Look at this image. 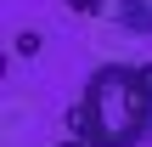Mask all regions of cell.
<instances>
[{
  "mask_svg": "<svg viewBox=\"0 0 152 147\" xmlns=\"http://www.w3.org/2000/svg\"><path fill=\"white\" fill-rule=\"evenodd\" d=\"M56 147H90V142H79V136H68V142H56Z\"/></svg>",
  "mask_w": 152,
  "mask_h": 147,
  "instance_id": "obj_5",
  "label": "cell"
},
{
  "mask_svg": "<svg viewBox=\"0 0 152 147\" xmlns=\"http://www.w3.org/2000/svg\"><path fill=\"white\" fill-rule=\"evenodd\" d=\"M141 91L152 96V62H141Z\"/></svg>",
  "mask_w": 152,
  "mask_h": 147,
  "instance_id": "obj_4",
  "label": "cell"
},
{
  "mask_svg": "<svg viewBox=\"0 0 152 147\" xmlns=\"http://www.w3.org/2000/svg\"><path fill=\"white\" fill-rule=\"evenodd\" d=\"M68 125L90 147H141L152 136V96L141 91V68H124V62L96 68L85 79Z\"/></svg>",
  "mask_w": 152,
  "mask_h": 147,
  "instance_id": "obj_1",
  "label": "cell"
},
{
  "mask_svg": "<svg viewBox=\"0 0 152 147\" xmlns=\"http://www.w3.org/2000/svg\"><path fill=\"white\" fill-rule=\"evenodd\" d=\"M96 17H113V23L130 28L135 40H147V34H152V0H102Z\"/></svg>",
  "mask_w": 152,
  "mask_h": 147,
  "instance_id": "obj_2",
  "label": "cell"
},
{
  "mask_svg": "<svg viewBox=\"0 0 152 147\" xmlns=\"http://www.w3.org/2000/svg\"><path fill=\"white\" fill-rule=\"evenodd\" d=\"M68 11H102V0H62Z\"/></svg>",
  "mask_w": 152,
  "mask_h": 147,
  "instance_id": "obj_3",
  "label": "cell"
}]
</instances>
